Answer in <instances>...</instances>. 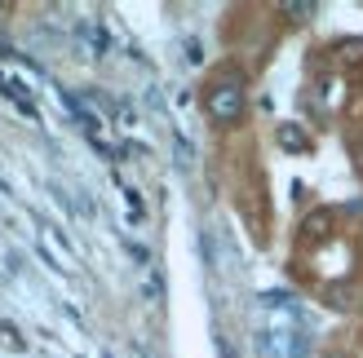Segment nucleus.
Here are the masks:
<instances>
[{"mask_svg": "<svg viewBox=\"0 0 363 358\" xmlns=\"http://www.w3.org/2000/svg\"><path fill=\"white\" fill-rule=\"evenodd\" d=\"M284 13H293V23H306L315 13V5H284Z\"/></svg>", "mask_w": 363, "mask_h": 358, "instance_id": "423d86ee", "label": "nucleus"}, {"mask_svg": "<svg viewBox=\"0 0 363 358\" xmlns=\"http://www.w3.org/2000/svg\"><path fill=\"white\" fill-rule=\"evenodd\" d=\"M328 306L333 310H350V288H328Z\"/></svg>", "mask_w": 363, "mask_h": 358, "instance_id": "39448f33", "label": "nucleus"}, {"mask_svg": "<svg viewBox=\"0 0 363 358\" xmlns=\"http://www.w3.org/2000/svg\"><path fill=\"white\" fill-rule=\"evenodd\" d=\"M204 111L217 120V124H235L244 115V88L240 80H217L208 88V98H204Z\"/></svg>", "mask_w": 363, "mask_h": 358, "instance_id": "f257e3e1", "label": "nucleus"}, {"mask_svg": "<svg viewBox=\"0 0 363 358\" xmlns=\"http://www.w3.org/2000/svg\"><path fill=\"white\" fill-rule=\"evenodd\" d=\"M333 221H337V217H333V208H315L311 217L301 221V239H306V243L328 239V235H333Z\"/></svg>", "mask_w": 363, "mask_h": 358, "instance_id": "f03ea898", "label": "nucleus"}, {"mask_svg": "<svg viewBox=\"0 0 363 358\" xmlns=\"http://www.w3.org/2000/svg\"><path fill=\"white\" fill-rule=\"evenodd\" d=\"M337 53L346 58V67H363V40H346V45H337Z\"/></svg>", "mask_w": 363, "mask_h": 358, "instance_id": "20e7f679", "label": "nucleus"}, {"mask_svg": "<svg viewBox=\"0 0 363 358\" xmlns=\"http://www.w3.org/2000/svg\"><path fill=\"white\" fill-rule=\"evenodd\" d=\"M323 358H346V354H323Z\"/></svg>", "mask_w": 363, "mask_h": 358, "instance_id": "0eeeda50", "label": "nucleus"}, {"mask_svg": "<svg viewBox=\"0 0 363 358\" xmlns=\"http://www.w3.org/2000/svg\"><path fill=\"white\" fill-rule=\"evenodd\" d=\"M279 146L284 151H311V137H306V129H301V124H279Z\"/></svg>", "mask_w": 363, "mask_h": 358, "instance_id": "7ed1b4c3", "label": "nucleus"}]
</instances>
